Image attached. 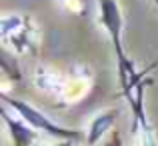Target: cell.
<instances>
[{
  "instance_id": "cell-5",
  "label": "cell",
  "mask_w": 158,
  "mask_h": 146,
  "mask_svg": "<svg viewBox=\"0 0 158 146\" xmlns=\"http://www.w3.org/2000/svg\"><path fill=\"white\" fill-rule=\"evenodd\" d=\"M106 146H124V144L120 142L118 134H114V136H112V140H110V142H106Z\"/></svg>"
},
{
  "instance_id": "cell-7",
  "label": "cell",
  "mask_w": 158,
  "mask_h": 146,
  "mask_svg": "<svg viewBox=\"0 0 158 146\" xmlns=\"http://www.w3.org/2000/svg\"><path fill=\"white\" fill-rule=\"evenodd\" d=\"M154 2H156V4H158V0H154Z\"/></svg>"
},
{
  "instance_id": "cell-4",
  "label": "cell",
  "mask_w": 158,
  "mask_h": 146,
  "mask_svg": "<svg viewBox=\"0 0 158 146\" xmlns=\"http://www.w3.org/2000/svg\"><path fill=\"white\" fill-rule=\"evenodd\" d=\"M114 122H116V112H106V114L96 116L92 120V124H90V130H88V144H96L112 128Z\"/></svg>"
},
{
  "instance_id": "cell-3",
  "label": "cell",
  "mask_w": 158,
  "mask_h": 146,
  "mask_svg": "<svg viewBox=\"0 0 158 146\" xmlns=\"http://www.w3.org/2000/svg\"><path fill=\"white\" fill-rule=\"evenodd\" d=\"M2 118H4V122H6V128L12 136L14 146H32V142L38 138V136H36V130L26 120H18V118H14V116H10V112H8L6 108L2 110Z\"/></svg>"
},
{
  "instance_id": "cell-2",
  "label": "cell",
  "mask_w": 158,
  "mask_h": 146,
  "mask_svg": "<svg viewBox=\"0 0 158 146\" xmlns=\"http://www.w3.org/2000/svg\"><path fill=\"white\" fill-rule=\"evenodd\" d=\"M2 102L8 104L10 108H14L16 112L20 114V118L26 120L34 130H42L50 136H56V138H62V140H78L80 138V132L78 130H72V128H64V126H58L56 122H52L48 116H44L38 108L30 106L28 102L24 100H18V98H12L8 94H2Z\"/></svg>"
},
{
  "instance_id": "cell-6",
  "label": "cell",
  "mask_w": 158,
  "mask_h": 146,
  "mask_svg": "<svg viewBox=\"0 0 158 146\" xmlns=\"http://www.w3.org/2000/svg\"><path fill=\"white\" fill-rule=\"evenodd\" d=\"M76 144V140H62V142H58V144H50V146H74Z\"/></svg>"
},
{
  "instance_id": "cell-1",
  "label": "cell",
  "mask_w": 158,
  "mask_h": 146,
  "mask_svg": "<svg viewBox=\"0 0 158 146\" xmlns=\"http://www.w3.org/2000/svg\"><path fill=\"white\" fill-rule=\"evenodd\" d=\"M100 22L104 24V28L108 30L112 38V46H114L116 58H118V72H120V84L122 90L126 94V98L132 96V90L138 86L140 82V74H136L134 64L130 58H126L122 46V14L116 0H100Z\"/></svg>"
}]
</instances>
